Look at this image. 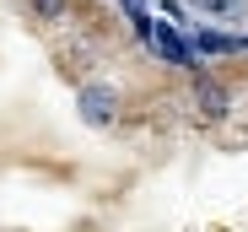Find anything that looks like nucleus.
<instances>
[{
    "instance_id": "obj_1",
    "label": "nucleus",
    "mask_w": 248,
    "mask_h": 232,
    "mask_svg": "<svg viewBox=\"0 0 248 232\" xmlns=\"http://www.w3.org/2000/svg\"><path fill=\"white\" fill-rule=\"evenodd\" d=\"M113 108H119V97L108 87H81V113H87V124H108Z\"/></svg>"
},
{
    "instance_id": "obj_2",
    "label": "nucleus",
    "mask_w": 248,
    "mask_h": 232,
    "mask_svg": "<svg viewBox=\"0 0 248 232\" xmlns=\"http://www.w3.org/2000/svg\"><path fill=\"white\" fill-rule=\"evenodd\" d=\"M194 103H200V113H205V119H227V108H232V92H227L221 81H200Z\"/></svg>"
},
{
    "instance_id": "obj_3",
    "label": "nucleus",
    "mask_w": 248,
    "mask_h": 232,
    "mask_svg": "<svg viewBox=\"0 0 248 232\" xmlns=\"http://www.w3.org/2000/svg\"><path fill=\"white\" fill-rule=\"evenodd\" d=\"M140 27H146V22H140ZM146 32L156 38V49H162V54H168V60H178V65H189V49L178 44V38H173L168 27H146Z\"/></svg>"
},
{
    "instance_id": "obj_4",
    "label": "nucleus",
    "mask_w": 248,
    "mask_h": 232,
    "mask_svg": "<svg viewBox=\"0 0 248 232\" xmlns=\"http://www.w3.org/2000/svg\"><path fill=\"white\" fill-rule=\"evenodd\" d=\"M200 49H211V54H232L237 44H232V38H221V32H211V27H200Z\"/></svg>"
},
{
    "instance_id": "obj_5",
    "label": "nucleus",
    "mask_w": 248,
    "mask_h": 232,
    "mask_svg": "<svg viewBox=\"0 0 248 232\" xmlns=\"http://www.w3.org/2000/svg\"><path fill=\"white\" fill-rule=\"evenodd\" d=\"M27 6L44 16V22H54V16H65V0H27Z\"/></svg>"
},
{
    "instance_id": "obj_6",
    "label": "nucleus",
    "mask_w": 248,
    "mask_h": 232,
    "mask_svg": "<svg viewBox=\"0 0 248 232\" xmlns=\"http://www.w3.org/2000/svg\"><path fill=\"white\" fill-rule=\"evenodd\" d=\"M124 6H135V0H124Z\"/></svg>"
}]
</instances>
